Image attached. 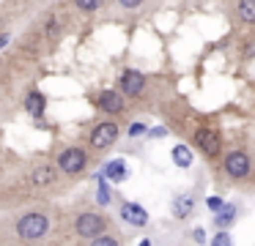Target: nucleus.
Instances as JSON below:
<instances>
[{
	"label": "nucleus",
	"mask_w": 255,
	"mask_h": 246,
	"mask_svg": "<svg viewBox=\"0 0 255 246\" xmlns=\"http://www.w3.org/2000/svg\"><path fill=\"white\" fill-rule=\"evenodd\" d=\"M6 230L14 246H55L69 235V219L52 202H28L22 211L8 213Z\"/></svg>",
	"instance_id": "nucleus-1"
},
{
	"label": "nucleus",
	"mask_w": 255,
	"mask_h": 246,
	"mask_svg": "<svg viewBox=\"0 0 255 246\" xmlns=\"http://www.w3.org/2000/svg\"><path fill=\"white\" fill-rule=\"evenodd\" d=\"M25 186L33 202H50L52 197L66 191L69 180L58 172L52 159H33L25 167Z\"/></svg>",
	"instance_id": "nucleus-2"
},
{
	"label": "nucleus",
	"mask_w": 255,
	"mask_h": 246,
	"mask_svg": "<svg viewBox=\"0 0 255 246\" xmlns=\"http://www.w3.org/2000/svg\"><path fill=\"white\" fill-rule=\"evenodd\" d=\"M105 233H113L110 219L105 216V211H96V208H77L74 216L69 219V235L77 244H88V241L99 238Z\"/></svg>",
	"instance_id": "nucleus-3"
},
{
	"label": "nucleus",
	"mask_w": 255,
	"mask_h": 246,
	"mask_svg": "<svg viewBox=\"0 0 255 246\" xmlns=\"http://www.w3.org/2000/svg\"><path fill=\"white\" fill-rule=\"evenodd\" d=\"M52 162H55L58 172L72 183V180L85 178V172H88V167H91V153L85 151L83 145H63L61 151L55 153Z\"/></svg>",
	"instance_id": "nucleus-4"
},
{
	"label": "nucleus",
	"mask_w": 255,
	"mask_h": 246,
	"mask_svg": "<svg viewBox=\"0 0 255 246\" xmlns=\"http://www.w3.org/2000/svg\"><path fill=\"white\" fill-rule=\"evenodd\" d=\"M118 137H121V126H118V120L107 118V120L94 123V126H91V131H88V137H85V142H88V153L110 151V148L116 145Z\"/></svg>",
	"instance_id": "nucleus-5"
},
{
	"label": "nucleus",
	"mask_w": 255,
	"mask_h": 246,
	"mask_svg": "<svg viewBox=\"0 0 255 246\" xmlns=\"http://www.w3.org/2000/svg\"><path fill=\"white\" fill-rule=\"evenodd\" d=\"M145 90V77L134 69H127L121 77H118V93L124 98H137L140 93Z\"/></svg>",
	"instance_id": "nucleus-6"
},
{
	"label": "nucleus",
	"mask_w": 255,
	"mask_h": 246,
	"mask_svg": "<svg viewBox=\"0 0 255 246\" xmlns=\"http://www.w3.org/2000/svg\"><path fill=\"white\" fill-rule=\"evenodd\" d=\"M94 107L99 109V112H107V115H121L124 109H127V98L118 90H102L94 96Z\"/></svg>",
	"instance_id": "nucleus-7"
},
{
	"label": "nucleus",
	"mask_w": 255,
	"mask_h": 246,
	"mask_svg": "<svg viewBox=\"0 0 255 246\" xmlns=\"http://www.w3.org/2000/svg\"><path fill=\"white\" fill-rule=\"evenodd\" d=\"M250 169H253V164H250V156L244 151H233L225 156V172L231 175V178L242 180L250 175Z\"/></svg>",
	"instance_id": "nucleus-8"
},
{
	"label": "nucleus",
	"mask_w": 255,
	"mask_h": 246,
	"mask_svg": "<svg viewBox=\"0 0 255 246\" xmlns=\"http://www.w3.org/2000/svg\"><path fill=\"white\" fill-rule=\"evenodd\" d=\"M118 216L127 224H132V227H145V224H148V211H145L140 202H121Z\"/></svg>",
	"instance_id": "nucleus-9"
},
{
	"label": "nucleus",
	"mask_w": 255,
	"mask_h": 246,
	"mask_svg": "<svg viewBox=\"0 0 255 246\" xmlns=\"http://www.w3.org/2000/svg\"><path fill=\"white\" fill-rule=\"evenodd\" d=\"M195 145L206 153V156H217L220 153V134L214 129H198L195 131Z\"/></svg>",
	"instance_id": "nucleus-10"
},
{
	"label": "nucleus",
	"mask_w": 255,
	"mask_h": 246,
	"mask_svg": "<svg viewBox=\"0 0 255 246\" xmlns=\"http://www.w3.org/2000/svg\"><path fill=\"white\" fill-rule=\"evenodd\" d=\"M25 109H28L30 118L41 120L44 112H47V96L41 90H36V87H30V90L25 93Z\"/></svg>",
	"instance_id": "nucleus-11"
},
{
	"label": "nucleus",
	"mask_w": 255,
	"mask_h": 246,
	"mask_svg": "<svg viewBox=\"0 0 255 246\" xmlns=\"http://www.w3.org/2000/svg\"><path fill=\"white\" fill-rule=\"evenodd\" d=\"M102 178L110 180V183H124V180L129 178L127 162H121V159H113V162H107L105 167H102Z\"/></svg>",
	"instance_id": "nucleus-12"
},
{
	"label": "nucleus",
	"mask_w": 255,
	"mask_h": 246,
	"mask_svg": "<svg viewBox=\"0 0 255 246\" xmlns=\"http://www.w3.org/2000/svg\"><path fill=\"white\" fill-rule=\"evenodd\" d=\"M195 211V197L192 194H178L173 200V216L176 219H187Z\"/></svg>",
	"instance_id": "nucleus-13"
},
{
	"label": "nucleus",
	"mask_w": 255,
	"mask_h": 246,
	"mask_svg": "<svg viewBox=\"0 0 255 246\" xmlns=\"http://www.w3.org/2000/svg\"><path fill=\"white\" fill-rule=\"evenodd\" d=\"M236 213H239V208H236V205H222L220 211L214 213V224H217L220 230L231 227V224H233V219H236Z\"/></svg>",
	"instance_id": "nucleus-14"
},
{
	"label": "nucleus",
	"mask_w": 255,
	"mask_h": 246,
	"mask_svg": "<svg viewBox=\"0 0 255 246\" xmlns=\"http://www.w3.org/2000/svg\"><path fill=\"white\" fill-rule=\"evenodd\" d=\"M173 162H176V167H189L192 164V151H189L187 145H173Z\"/></svg>",
	"instance_id": "nucleus-15"
},
{
	"label": "nucleus",
	"mask_w": 255,
	"mask_h": 246,
	"mask_svg": "<svg viewBox=\"0 0 255 246\" xmlns=\"http://www.w3.org/2000/svg\"><path fill=\"white\" fill-rule=\"evenodd\" d=\"M105 3L107 0H72V5L83 14H96L99 8H105Z\"/></svg>",
	"instance_id": "nucleus-16"
},
{
	"label": "nucleus",
	"mask_w": 255,
	"mask_h": 246,
	"mask_svg": "<svg viewBox=\"0 0 255 246\" xmlns=\"http://www.w3.org/2000/svg\"><path fill=\"white\" fill-rule=\"evenodd\" d=\"M99 180V186H96V202H99V208H105V205H110V200H113V194H110V183H107L105 178H96Z\"/></svg>",
	"instance_id": "nucleus-17"
},
{
	"label": "nucleus",
	"mask_w": 255,
	"mask_h": 246,
	"mask_svg": "<svg viewBox=\"0 0 255 246\" xmlns=\"http://www.w3.org/2000/svg\"><path fill=\"white\" fill-rule=\"evenodd\" d=\"M77 246H124V244H121V238H118V235L105 233V235H99V238L88 241V244H77Z\"/></svg>",
	"instance_id": "nucleus-18"
},
{
	"label": "nucleus",
	"mask_w": 255,
	"mask_h": 246,
	"mask_svg": "<svg viewBox=\"0 0 255 246\" xmlns=\"http://www.w3.org/2000/svg\"><path fill=\"white\" fill-rule=\"evenodd\" d=\"M239 16L253 25L255 22V0H242V3H239Z\"/></svg>",
	"instance_id": "nucleus-19"
},
{
	"label": "nucleus",
	"mask_w": 255,
	"mask_h": 246,
	"mask_svg": "<svg viewBox=\"0 0 255 246\" xmlns=\"http://www.w3.org/2000/svg\"><path fill=\"white\" fill-rule=\"evenodd\" d=\"M211 246H233V238H231V233H217L214 235V241H211Z\"/></svg>",
	"instance_id": "nucleus-20"
},
{
	"label": "nucleus",
	"mask_w": 255,
	"mask_h": 246,
	"mask_svg": "<svg viewBox=\"0 0 255 246\" xmlns=\"http://www.w3.org/2000/svg\"><path fill=\"white\" fill-rule=\"evenodd\" d=\"M0 246H14V241H11V235H8L6 222H3V219H0Z\"/></svg>",
	"instance_id": "nucleus-21"
},
{
	"label": "nucleus",
	"mask_w": 255,
	"mask_h": 246,
	"mask_svg": "<svg viewBox=\"0 0 255 246\" xmlns=\"http://www.w3.org/2000/svg\"><path fill=\"white\" fill-rule=\"evenodd\" d=\"M206 205H209V211H220L222 205H225V202H222V197H209V200H206Z\"/></svg>",
	"instance_id": "nucleus-22"
},
{
	"label": "nucleus",
	"mask_w": 255,
	"mask_h": 246,
	"mask_svg": "<svg viewBox=\"0 0 255 246\" xmlns=\"http://www.w3.org/2000/svg\"><path fill=\"white\" fill-rule=\"evenodd\" d=\"M143 3H145V0H118V5H121V8H140Z\"/></svg>",
	"instance_id": "nucleus-23"
},
{
	"label": "nucleus",
	"mask_w": 255,
	"mask_h": 246,
	"mask_svg": "<svg viewBox=\"0 0 255 246\" xmlns=\"http://www.w3.org/2000/svg\"><path fill=\"white\" fill-rule=\"evenodd\" d=\"M145 134V123H132L129 126V137H140Z\"/></svg>",
	"instance_id": "nucleus-24"
},
{
	"label": "nucleus",
	"mask_w": 255,
	"mask_h": 246,
	"mask_svg": "<svg viewBox=\"0 0 255 246\" xmlns=\"http://www.w3.org/2000/svg\"><path fill=\"white\" fill-rule=\"evenodd\" d=\"M244 58H255V44H247V47H244Z\"/></svg>",
	"instance_id": "nucleus-25"
},
{
	"label": "nucleus",
	"mask_w": 255,
	"mask_h": 246,
	"mask_svg": "<svg viewBox=\"0 0 255 246\" xmlns=\"http://www.w3.org/2000/svg\"><path fill=\"white\" fill-rule=\"evenodd\" d=\"M8 41H11V33H0V49L6 47Z\"/></svg>",
	"instance_id": "nucleus-26"
},
{
	"label": "nucleus",
	"mask_w": 255,
	"mask_h": 246,
	"mask_svg": "<svg viewBox=\"0 0 255 246\" xmlns=\"http://www.w3.org/2000/svg\"><path fill=\"white\" fill-rule=\"evenodd\" d=\"M195 241H198V244H203V241H206V233H203V230H195Z\"/></svg>",
	"instance_id": "nucleus-27"
},
{
	"label": "nucleus",
	"mask_w": 255,
	"mask_h": 246,
	"mask_svg": "<svg viewBox=\"0 0 255 246\" xmlns=\"http://www.w3.org/2000/svg\"><path fill=\"white\" fill-rule=\"evenodd\" d=\"M165 134H167V129H162V126H159V129L151 131V137H165Z\"/></svg>",
	"instance_id": "nucleus-28"
},
{
	"label": "nucleus",
	"mask_w": 255,
	"mask_h": 246,
	"mask_svg": "<svg viewBox=\"0 0 255 246\" xmlns=\"http://www.w3.org/2000/svg\"><path fill=\"white\" fill-rule=\"evenodd\" d=\"M140 246H151V241H148V238H143V241H140Z\"/></svg>",
	"instance_id": "nucleus-29"
},
{
	"label": "nucleus",
	"mask_w": 255,
	"mask_h": 246,
	"mask_svg": "<svg viewBox=\"0 0 255 246\" xmlns=\"http://www.w3.org/2000/svg\"><path fill=\"white\" fill-rule=\"evenodd\" d=\"M253 169H255V164H253Z\"/></svg>",
	"instance_id": "nucleus-30"
}]
</instances>
